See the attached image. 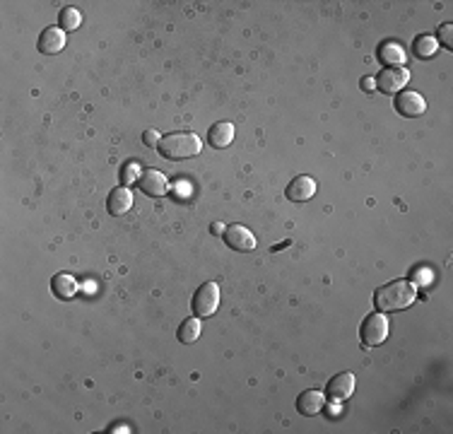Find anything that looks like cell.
Masks as SVG:
<instances>
[{"mask_svg": "<svg viewBox=\"0 0 453 434\" xmlns=\"http://www.w3.org/2000/svg\"><path fill=\"white\" fill-rule=\"evenodd\" d=\"M157 150L164 159L181 162V159L200 155L203 140L198 138L195 133H171V136H164L162 140H159Z\"/></svg>", "mask_w": 453, "mask_h": 434, "instance_id": "cell-2", "label": "cell"}, {"mask_svg": "<svg viewBox=\"0 0 453 434\" xmlns=\"http://www.w3.org/2000/svg\"><path fill=\"white\" fill-rule=\"evenodd\" d=\"M232 140H234V126L229 123V121H220V123H215L213 128L208 131V145L215 150L229 148Z\"/></svg>", "mask_w": 453, "mask_h": 434, "instance_id": "cell-14", "label": "cell"}, {"mask_svg": "<svg viewBox=\"0 0 453 434\" xmlns=\"http://www.w3.org/2000/svg\"><path fill=\"white\" fill-rule=\"evenodd\" d=\"M355 391V374L352 372H340L325 386V395L330 400H347Z\"/></svg>", "mask_w": 453, "mask_h": 434, "instance_id": "cell-10", "label": "cell"}, {"mask_svg": "<svg viewBox=\"0 0 453 434\" xmlns=\"http://www.w3.org/2000/svg\"><path fill=\"white\" fill-rule=\"evenodd\" d=\"M36 49L41 51L44 56H54L61 54L66 49V31L61 27H46L39 34V41H36Z\"/></svg>", "mask_w": 453, "mask_h": 434, "instance_id": "cell-11", "label": "cell"}, {"mask_svg": "<svg viewBox=\"0 0 453 434\" xmlns=\"http://www.w3.org/2000/svg\"><path fill=\"white\" fill-rule=\"evenodd\" d=\"M360 338L367 348H376L388 338V318L386 314L376 311V314H369L360 326Z\"/></svg>", "mask_w": 453, "mask_h": 434, "instance_id": "cell-4", "label": "cell"}, {"mask_svg": "<svg viewBox=\"0 0 453 434\" xmlns=\"http://www.w3.org/2000/svg\"><path fill=\"white\" fill-rule=\"evenodd\" d=\"M213 232H215V234H222V232H225V229H222L220 222H215V225H213Z\"/></svg>", "mask_w": 453, "mask_h": 434, "instance_id": "cell-23", "label": "cell"}, {"mask_svg": "<svg viewBox=\"0 0 453 434\" xmlns=\"http://www.w3.org/2000/svg\"><path fill=\"white\" fill-rule=\"evenodd\" d=\"M222 239H225V244L229 248H234V251H239V253H246V251H253V248H256V237H253L251 229L244 227V225L225 227Z\"/></svg>", "mask_w": 453, "mask_h": 434, "instance_id": "cell-6", "label": "cell"}, {"mask_svg": "<svg viewBox=\"0 0 453 434\" xmlns=\"http://www.w3.org/2000/svg\"><path fill=\"white\" fill-rule=\"evenodd\" d=\"M51 290H54V295L58 299L68 302V299L78 295V283H75V278L68 276V273H58V276H54V280H51Z\"/></svg>", "mask_w": 453, "mask_h": 434, "instance_id": "cell-16", "label": "cell"}, {"mask_svg": "<svg viewBox=\"0 0 453 434\" xmlns=\"http://www.w3.org/2000/svg\"><path fill=\"white\" fill-rule=\"evenodd\" d=\"M437 51H439V41L434 39V36L429 34H424V36H417L412 44V54L417 56L419 61H429L437 56Z\"/></svg>", "mask_w": 453, "mask_h": 434, "instance_id": "cell-17", "label": "cell"}, {"mask_svg": "<svg viewBox=\"0 0 453 434\" xmlns=\"http://www.w3.org/2000/svg\"><path fill=\"white\" fill-rule=\"evenodd\" d=\"M220 306V285L217 283H205L195 290L193 302H190V309L198 318H208L213 316Z\"/></svg>", "mask_w": 453, "mask_h": 434, "instance_id": "cell-3", "label": "cell"}, {"mask_svg": "<svg viewBox=\"0 0 453 434\" xmlns=\"http://www.w3.org/2000/svg\"><path fill=\"white\" fill-rule=\"evenodd\" d=\"M323 408H325V395L323 391H318V388H309V391H304L297 398V410L306 415V418H314Z\"/></svg>", "mask_w": 453, "mask_h": 434, "instance_id": "cell-12", "label": "cell"}, {"mask_svg": "<svg viewBox=\"0 0 453 434\" xmlns=\"http://www.w3.org/2000/svg\"><path fill=\"white\" fill-rule=\"evenodd\" d=\"M379 59L386 68H405V49L395 41H386L379 49Z\"/></svg>", "mask_w": 453, "mask_h": 434, "instance_id": "cell-15", "label": "cell"}, {"mask_svg": "<svg viewBox=\"0 0 453 434\" xmlns=\"http://www.w3.org/2000/svg\"><path fill=\"white\" fill-rule=\"evenodd\" d=\"M362 82H365V89H369V92H372V89H376V80L374 78H365Z\"/></svg>", "mask_w": 453, "mask_h": 434, "instance_id": "cell-22", "label": "cell"}, {"mask_svg": "<svg viewBox=\"0 0 453 434\" xmlns=\"http://www.w3.org/2000/svg\"><path fill=\"white\" fill-rule=\"evenodd\" d=\"M200 330H203V326H200V318L198 316H190L186 318L181 326H178V340L183 343V345H190V343H195L198 338H200Z\"/></svg>", "mask_w": 453, "mask_h": 434, "instance_id": "cell-18", "label": "cell"}, {"mask_svg": "<svg viewBox=\"0 0 453 434\" xmlns=\"http://www.w3.org/2000/svg\"><path fill=\"white\" fill-rule=\"evenodd\" d=\"M138 181H140V191H143L145 196H150V198H162V196L169 193V181H167V176H164L162 171H157V169L143 171Z\"/></svg>", "mask_w": 453, "mask_h": 434, "instance_id": "cell-8", "label": "cell"}, {"mask_svg": "<svg viewBox=\"0 0 453 434\" xmlns=\"http://www.w3.org/2000/svg\"><path fill=\"white\" fill-rule=\"evenodd\" d=\"M316 193V181L311 176H295L290 183H287V188H285V196L290 198L292 203H304V201H311Z\"/></svg>", "mask_w": 453, "mask_h": 434, "instance_id": "cell-9", "label": "cell"}, {"mask_svg": "<svg viewBox=\"0 0 453 434\" xmlns=\"http://www.w3.org/2000/svg\"><path fill=\"white\" fill-rule=\"evenodd\" d=\"M439 44H442L444 49H453V24L451 22H444L442 27H439V36H434Z\"/></svg>", "mask_w": 453, "mask_h": 434, "instance_id": "cell-20", "label": "cell"}, {"mask_svg": "<svg viewBox=\"0 0 453 434\" xmlns=\"http://www.w3.org/2000/svg\"><path fill=\"white\" fill-rule=\"evenodd\" d=\"M393 106H395V111H398L400 116H405V118H417V116H422V113L427 111L424 97L419 92H410V89H407V92H398Z\"/></svg>", "mask_w": 453, "mask_h": 434, "instance_id": "cell-7", "label": "cell"}, {"mask_svg": "<svg viewBox=\"0 0 453 434\" xmlns=\"http://www.w3.org/2000/svg\"><path fill=\"white\" fill-rule=\"evenodd\" d=\"M133 208V193H131V188H126V186H118V188H113L111 193H108L106 198V210L111 215H126L128 210Z\"/></svg>", "mask_w": 453, "mask_h": 434, "instance_id": "cell-13", "label": "cell"}, {"mask_svg": "<svg viewBox=\"0 0 453 434\" xmlns=\"http://www.w3.org/2000/svg\"><path fill=\"white\" fill-rule=\"evenodd\" d=\"M414 297H417V290H414L412 283H407V280H393V283L376 290L374 304L381 314H393V311L407 309V306L414 302Z\"/></svg>", "mask_w": 453, "mask_h": 434, "instance_id": "cell-1", "label": "cell"}, {"mask_svg": "<svg viewBox=\"0 0 453 434\" xmlns=\"http://www.w3.org/2000/svg\"><path fill=\"white\" fill-rule=\"evenodd\" d=\"M58 24L63 31H75L82 24V15L75 8H63L58 15Z\"/></svg>", "mask_w": 453, "mask_h": 434, "instance_id": "cell-19", "label": "cell"}, {"mask_svg": "<svg viewBox=\"0 0 453 434\" xmlns=\"http://www.w3.org/2000/svg\"><path fill=\"white\" fill-rule=\"evenodd\" d=\"M159 140H162V136H159L157 131H145L143 133V143L148 145V148H157Z\"/></svg>", "mask_w": 453, "mask_h": 434, "instance_id": "cell-21", "label": "cell"}, {"mask_svg": "<svg viewBox=\"0 0 453 434\" xmlns=\"http://www.w3.org/2000/svg\"><path fill=\"white\" fill-rule=\"evenodd\" d=\"M376 89L384 94H398L407 82H410V70L407 68H384L376 75Z\"/></svg>", "mask_w": 453, "mask_h": 434, "instance_id": "cell-5", "label": "cell"}]
</instances>
